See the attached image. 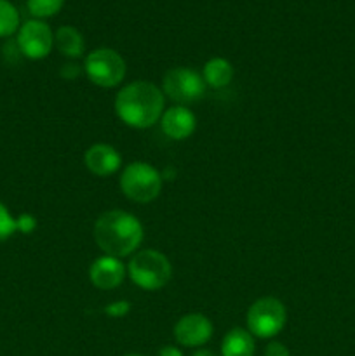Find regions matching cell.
<instances>
[{
  "label": "cell",
  "instance_id": "5b68a950",
  "mask_svg": "<svg viewBox=\"0 0 355 356\" xmlns=\"http://www.w3.org/2000/svg\"><path fill=\"white\" fill-rule=\"evenodd\" d=\"M287 322V309L277 298H260L249 306L246 313L247 330L258 339H271L282 332Z\"/></svg>",
  "mask_w": 355,
  "mask_h": 356
},
{
  "label": "cell",
  "instance_id": "3957f363",
  "mask_svg": "<svg viewBox=\"0 0 355 356\" xmlns=\"http://www.w3.org/2000/svg\"><path fill=\"white\" fill-rule=\"evenodd\" d=\"M127 277L136 287L155 292L169 284L173 277V264L160 250L141 249L132 254L127 264Z\"/></svg>",
  "mask_w": 355,
  "mask_h": 356
},
{
  "label": "cell",
  "instance_id": "d4e9b609",
  "mask_svg": "<svg viewBox=\"0 0 355 356\" xmlns=\"http://www.w3.org/2000/svg\"><path fill=\"white\" fill-rule=\"evenodd\" d=\"M127 356H141V355H127Z\"/></svg>",
  "mask_w": 355,
  "mask_h": 356
},
{
  "label": "cell",
  "instance_id": "44dd1931",
  "mask_svg": "<svg viewBox=\"0 0 355 356\" xmlns=\"http://www.w3.org/2000/svg\"><path fill=\"white\" fill-rule=\"evenodd\" d=\"M82 72H84V66H80L79 63L75 61H70L59 68V76H61L63 80L73 82V80H77L80 75H82Z\"/></svg>",
  "mask_w": 355,
  "mask_h": 356
},
{
  "label": "cell",
  "instance_id": "8fae6325",
  "mask_svg": "<svg viewBox=\"0 0 355 356\" xmlns=\"http://www.w3.org/2000/svg\"><path fill=\"white\" fill-rule=\"evenodd\" d=\"M84 163L87 170L97 177L113 176L115 172L122 169V156L108 143H96L90 145L84 153Z\"/></svg>",
  "mask_w": 355,
  "mask_h": 356
},
{
  "label": "cell",
  "instance_id": "8992f818",
  "mask_svg": "<svg viewBox=\"0 0 355 356\" xmlns=\"http://www.w3.org/2000/svg\"><path fill=\"white\" fill-rule=\"evenodd\" d=\"M84 73L97 87L113 89L120 86L127 73L124 58L115 49L100 47L90 51L84 59Z\"/></svg>",
  "mask_w": 355,
  "mask_h": 356
},
{
  "label": "cell",
  "instance_id": "d6986e66",
  "mask_svg": "<svg viewBox=\"0 0 355 356\" xmlns=\"http://www.w3.org/2000/svg\"><path fill=\"white\" fill-rule=\"evenodd\" d=\"M103 312L106 313L108 316H111V318H124V316H127L129 313H131V302L124 301V299H120V301H113L110 302Z\"/></svg>",
  "mask_w": 355,
  "mask_h": 356
},
{
  "label": "cell",
  "instance_id": "52a82bcc",
  "mask_svg": "<svg viewBox=\"0 0 355 356\" xmlns=\"http://www.w3.org/2000/svg\"><path fill=\"white\" fill-rule=\"evenodd\" d=\"M205 82L202 73L188 66H174L167 70L162 76V92L180 106L197 103L205 94Z\"/></svg>",
  "mask_w": 355,
  "mask_h": 356
},
{
  "label": "cell",
  "instance_id": "5bb4252c",
  "mask_svg": "<svg viewBox=\"0 0 355 356\" xmlns=\"http://www.w3.org/2000/svg\"><path fill=\"white\" fill-rule=\"evenodd\" d=\"M54 45L59 54L68 59H79L86 51L84 35L75 26H61L54 33Z\"/></svg>",
  "mask_w": 355,
  "mask_h": 356
},
{
  "label": "cell",
  "instance_id": "4fadbf2b",
  "mask_svg": "<svg viewBox=\"0 0 355 356\" xmlns=\"http://www.w3.org/2000/svg\"><path fill=\"white\" fill-rule=\"evenodd\" d=\"M256 344L253 334L242 327L228 330L223 337L221 356H253Z\"/></svg>",
  "mask_w": 355,
  "mask_h": 356
},
{
  "label": "cell",
  "instance_id": "277c9868",
  "mask_svg": "<svg viewBox=\"0 0 355 356\" xmlns=\"http://www.w3.org/2000/svg\"><path fill=\"white\" fill-rule=\"evenodd\" d=\"M118 186L125 198H129L131 202L150 204L162 191L164 177L152 163L131 162L122 169Z\"/></svg>",
  "mask_w": 355,
  "mask_h": 356
},
{
  "label": "cell",
  "instance_id": "7a4b0ae2",
  "mask_svg": "<svg viewBox=\"0 0 355 356\" xmlns=\"http://www.w3.org/2000/svg\"><path fill=\"white\" fill-rule=\"evenodd\" d=\"M93 238L104 256L122 259L138 252L145 238V228L131 212L111 209L96 219Z\"/></svg>",
  "mask_w": 355,
  "mask_h": 356
},
{
  "label": "cell",
  "instance_id": "9a60e30c",
  "mask_svg": "<svg viewBox=\"0 0 355 356\" xmlns=\"http://www.w3.org/2000/svg\"><path fill=\"white\" fill-rule=\"evenodd\" d=\"M233 66L228 59L225 58H211L202 68V79H204L205 86L212 87V89H223V87L230 86L233 80Z\"/></svg>",
  "mask_w": 355,
  "mask_h": 356
},
{
  "label": "cell",
  "instance_id": "603a6c76",
  "mask_svg": "<svg viewBox=\"0 0 355 356\" xmlns=\"http://www.w3.org/2000/svg\"><path fill=\"white\" fill-rule=\"evenodd\" d=\"M159 356H183L181 350H178L176 346H164L162 350L159 351Z\"/></svg>",
  "mask_w": 355,
  "mask_h": 356
},
{
  "label": "cell",
  "instance_id": "6da1fadb",
  "mask_svg": "<svg viewBox=\"0 0 355 356\" xmlns=\"http://www.w3.org/2000/svg\"><path fill=\"white\" fill-rule=\"evenodd\" d=\"M118 120L131 129L145 131L160 122L166 111V96L162 89L148 80L125 83L113 101Z\"/></svg>",
  "mask_w": 355,
  "mask_h": 356
},
{
  "label": "cell",
  "instance_id": "7c38bea8",
  "mask_svg": "<svg viewBox=\"0 0 355 356\" xmlns=\"http://www.w3.org/2000/svg\"><path fill=\"white\" fill-rule=\"evenodd\" d=\"M160 129L173 141H184L197 129V117L190 108L174 104L162 113Z\"/></svg>",
  "mask_w": 355,
  "mask_h": 356
},
{
  "label": "cell",
  "instance_id": "9c48e42d",
  "mask_svg": "<svg viewBox=\"0 0 355 356\" xmlns=\"http://www.w3.org/2000/svg\"><path fill=\"white\" fill-rule=\"evenodd\" d=\"M174 339L184 348H200L209 343L214 334L212 322L202 313H188L174 323Z\"/></svg>",
  "mask_w": 355,
  "mask_h": 356
},
{
  "label": "cell",
  "instance_id": "7402d4cb",
  "mask_svg": "<svg viewBox=\"0 0 355 356\" xmlns=\"http://www.w3.org/2000/svg\"><path fill=\"white\" fill-rule=\"evenodd\" d=\"M265 356H291V353H289V350L282 343L271 341L267 346V350H265Z\"/></svg>",
  "mask_w": 355,
  "mask_h": 356
},
{
  "label": "cell",
  "instance_id": "cb8c5ba5",
  "mask_svg": "<svg viewBox=\"0 0 355 356\" xmlns=\"http://www.w3.org/2000/svg\"><path fill=\"white\" fill-rule=\"evenodd\" d=\"M191 356H218V355L211 350H197Z\"/></svg>",
  "mask_w": 355,
  "mask_h": 356
},
{
  "label": "cell",
  "instance_id": "2e32d148",
  "mask_svg": "<svg viewBox=\"0 0 355 356\" xmlns=\"http://www.w3.org/2000/svg\"><path fill=\"white\" fill-rule=\"evenodd\" d=\"M21 26V17L14 3L9 0H0V38L13 37Z\"/></svg>",
  "mask_w": 355,
  "mask_h": 356
},
{
  "label": "cell",
  "instance_id": "30bf717a",
  "mask_svg": "<svg viewBox=\"0 0 355 356\" xmlns=\"http://www.w3.org/2000/svg\"><path fill=\"white\" fill-rule=\"evenodd\" d=\"M127 266H124L120 259L111 256H100L89 266V282L100 291H111L122 285Z\"/></svg>",
  "mask_w": 355,
  "mask_h": 356
},
{
  "label": "cell",
  "instance_id": "ac0fdd59",
  "mask_svg": "<svg viewBox=\"0 0 355 356\" xmlns=\"http://www.w3.org/2000/svg\"><path fill=\"white\" fill-rule=\"evenodd\" d=\"M14 233H17L16 218L10 214L7 205L0 202V242L9 240L10 236H14Z\"/></svg>",
  "mask_w": 355,
  "mask_h": 356
},
{
  "label": "cell",
  "instance_id": "e0dca14e",
  "mask_svg": "<svg viewBox=\"0 0 355 356\" xmlns=\"http://www.w3.org/2000/svg\"><path fill=\"white\" fill-rule=\"evenodd\" d=\"M65 0H28L26 7L28 13L35 17V19H45V17H52L63 9Z\"/></svg>",
  "mask_w": 355,
  "mask_h": 356
},
{
  "label": "cell",
  "instance_id": "ffe728a7",
  "mask_svg": "<svg viewBox=\"0 0 355 356\" xmlns=\"http://www.w3.org/2000/svg\"><path fill=\"white\" fill-rule=\"evenodd\" d=\"M16 222H17V232L23 233V235H31L38 226L37 218H35L33 214H28V212H23V214L17 216Z\"/></svg>",
  "mask_w": 355,
  "mask_h": 356
},
{
  "label": "cell",
  "instance_id": "ba28073f",
  "mask_svg": "<svg viewBox=\"0 0 355 356\" xmlns=\"http://www.w3.org/2000/svg\"><path fill=\"white\" fill-rule=\"evenodd\" d=\"M16 45L24 58L40 61L51 54L54 47V35L47 23L40 19H30L17 30Z\"/></svg>",
  "mask_w": 355,
  "mask_h": 356
}]
</instances>
